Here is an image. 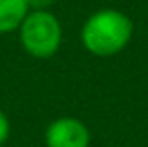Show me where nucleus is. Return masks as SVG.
Segmentation results:
<instances>
[{
    "instance_id": "f257e3e1",
    "label": "nucleus",
    "mask_w": 148,
    "mask_h": 147,
    "mask_svg": "<svg viewBox=\"0 0 148 147\" xmlns=\"http://www.w3.org/2000/svg\"><path fill=\"white\" fill-rule=\"evenodd\" d=\"M133 36V23L120 10L105 8L84 21L81 42L88 53L96 57H112L126 49Z\"/></svg>"
},
{
    "instance_id": "f03ea898",
    "label": "nucleus",
    "mask_w": 148,
    "mask_h": 147,
    "mask_svg": "<svg viewBox=\"0 0 148 147\" xmlns=\"http://www.w3.org/2000/svg\"><path fill=\"white\" fill-rule=\"evenodd\" d=\"M17 30L23 49L34 59H51L62 45V23L49 10H30Z\"/></svg>"
},
{
    "instance_id": "7ed1b4c3",
    "label": "nucleus",
    "mask_w": 148,
    "mask_h": 147,
    "mask_svg": "<svg viewBox=\"0 0 148 147\" xmlns=\"http://www.w3.org/2000/svg\"><path fill=\"white\" fill-rule=\"evenodd\" d=\"M43 141L47 147H90L92 134L77 117H58L45 128Z\"/></svg>"
},
{
    "instance_id": "20e7f679",
    "label": "nucleus",
    "mask_w": 148,
    "mask_h": 147,
    "mask_svg": "<svg viewBox=\"0 0 148 147\" xmlns=\"http://www.w3.org/2000/svg\"><path fill=\"white\" fill-rule=\"evenodd\" d=\"M26 0H0V34H11L28 13Z\"/></svg>"
},
{
    "instance_id": "39448f33",
    "label": "nucleus",
    "mask_w": 148,
    "mask_h": 147,
    "mask_svg": "<svg viewBox=\"0 0 148 147\" xmlns=\"http://www.w3.org/2000/svg\"><path fill=\"white\" fill-rule=\"evenodd\" d=\"M10 134H11V123L8 119V115L0 110V147L10 140Z\"/></svg>"
},
{
    "instance_id": "423d86ee",
    "label": "nucleus",
    "mask_w": 148,
    "mask_h": 147,
    "mask_svg": "<svg viewBox=\"0 0 148 147\" xmlns=\"http://www.w3.org/2000/svg\"><path fill=\"white\" fill-rule=\"evenodd\" d=\"M28 4V10H49L51 6L56 4V0H26Z\"/></svg>"
}]
</instances>
